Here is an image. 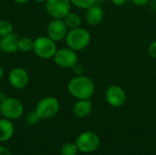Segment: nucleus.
Listing matches in <instances>:
<instances>
[{"instance_id":"cd10ccee","label":"nucleus","mask_w":156,"mask_h":155,"mask_svg":"<svg viewBox=\"0 0 156 155\" xmlns=\"http://www.w3.org/2000/svg\"><path fill=\"white\" fill-rule=\"evenodd\" d=\"M4 74H5L4 69H3V67L0 65V80H1V79H2V78L4 77Z\"/></svg>"},{"instance_id":"9d476101","label":"nucleus","mask_w":156,"mask_h":155,"mask_svg":"<svg viewBox=\"0 0 156 155\" xmlns=\"http://www.w3.org/2000/svg\"><path fill=\"white\" fill-rule=\"evenodd\" d=\"M8 81L12 88L16 90H23L29 83L28 72L22 67H16L8 73Z\"/></svg>"},{"instance_id":"4be33fe9","label":"nucleus","mask_w":156,"mask_h":155,"mask_svg":"<svg viewBox=\"0 0 156 155\" xmlns=\"http://www.w3.org/2000/svg\"><path fill=\"white\" fill-rule=\"evenodd\" d=\"M147 52L150 58H152L153 59H156V39L150 43Z\"/></svg>"},{"instance_id":"a211bd4d","label":"nucleus","mask_w":156,"mask_h":155,"mask_svg":"<svg viewBox=\"0 0 156 155\" xmlns=\"http://www.w3.org/2000/svg\"><path fill=\"white\" fill-rule=\"evenodd\" d=\"M79 149L75 143H66L60 148L61 155H77Z\"/></svg>"},{"instance_id":"412c9836","label":"nucleus","mask_w":156,"mask_h":155,"mask_svg":"<svg viewBox=\"0 0 156 155\" xmlns=\"http://www.w3.org/2000/svg\"><path fill=\"white\" fill-rule=\"evenodd\" d=\"M26 122L28 124V125H35L37 123H38V122L40 121V118L39 116L37 115V113L33 111H30L28 112L27 115H26Z\"/></svg>"},{"instance_id":"f03ea898","label":"nucleus","mask_w":156,"mask_h":155,"mask_svg":"<svg viewBox=\"0 0 156 155\" xmlns=\"http://www.w3.org/2000/svg\"><path fill=\"white\" fill-rule=\"evenodd\" d=\"M90 33L86 28L81 26L74 29H69L65 37L67 47L77 52L85 49L90 45Z\"/></svg>"},{"instance_id":"a878e982","label":"nucleus","mask_w":156,"mask_h":155,"mask_svg":"<svg viewBox=\"0 0 156 155\" xmlns=\"http://www.w3.org/2000/svg\"><path fill=\"white\" fill-rule=\"evenodd\" d=\"M6 97H7V96H6V94H5V92L0 91V102H1V101H3Z\"/></svg>"},{"instance_id":"1a4fd4ad","label":"nucleus","mask_w":156,"mask_h":155,"mask_svg":"<svg viewBox=\"0 0 156 155\" xmlns=\"http://www.w3.org/2000/svg\"><path fill=\"white\" fill-rule=\"evenodd\" d=\"M105 100L110 106L113 108H120L125 104L127 94L122 87L112 84L109 86L105 91Z\"/></svg>"},{"instance_id":"2eb2a0df","label":"nucleus","mask_w":156,"mask_h":155,"mask_svg":"<svg viewBox=\"0 0 156 155\" xmlns=\"http://www.w3.org/2000/svg\"><path fill=\"white\" fill-rule=\"evenodd\" d=\"M15 133V126L12 121L5 118L0 119V143L8 142Z\"/></svg>"},{"instance_id":"f8f14e48","label":"nucleus","mask_w":156,"mask_h":155,"mask_svg":"<svg viewBox=\"0 0 156 155\" xmlns=\"http://www.w3.org/2000/svg\"><path fill=\"white\" fill-rule=\"evenodd\" d=\"M104 18V11L97 3L85 9L84 19L89 26H96L100 25Z\"/></svg>"},{"instance_id":"6ab92c4d","label":"nucleus","mask_w":156,"mask_h":155,"mask_svg":"<svg viewBox=\"0 0 156 155\" xmlns=\"http://www.w3.org/2000/svg\"><path fill=\"white\" fill-rule=\"evenodd\" d=\"M13 30H14V26L11 23V21L6 19L0 20V37H3L5 36L13 33Z\"/></svg>"},{"instance_id":"5701e85b","label":"nucleus","mask_w":156,"mask_h":155,"mask_svg":"<svg viewBox=\"0 0 156 155\" xmlns=\"http://www.w3.org/2000/svg\"><path fill=\"white\" fill-rule=\"evenodd\" d=\"M0 155H12V153L5 146L0 145Z\"/></svg>"},{"instance_id":"7c9ffc66","label":"nucleus","mask_w":156,"mask_h":155,"mask_svg":"<svg viewBox=\"0 0 156 155\" xmlns=\"http://www.w3.org/2000/svg\"><path fill=\"white\" fill-rule=\"evenodd\" d=\"M155 10H156V9H155Z\"/></svg>"},{"instance_id":"6e6552de","label":"nucleus","mask_w":156,"mask_h":155,"mask_svg":"<svg viewBox=\"0 0 156 155\" xmlns=\"http://www.w3.org/2000/svg\"><path fill=\"white\" fill-rule=\"evenodd\" d=\"M45 8L50 17L63 19L71 11V3L69 0H47Z\"/></svg>"},{"instance_id":"393cba45","label":"nucleus","mask_w":156,"mask_h":155,"mask_svg":"<svg viewBox=\"0 0 156 155\" xmlns=\"http://www.w3.org/2000/svg\"><path fill=\"white\" fill-rule=\"evenodd\" d=\"M128 0H111V2L114 5H117V6H122L123 5H125L127 3Z\"/></svg>"},{"instance_id":"f257e3e1","label":"nucleus","mask_w":156,"mask_h":155,"mask_svg":"<svg viewBox=\"0 0 156 155\" xmlns=\"http://www.w3.org/2000/svg\"><path fill=\"white\" fill-rule=\"evenodd\" d=\"M69 93L77 100H90L95 92V83L88 76L76 75L68 82Z\"/></svg>"},{"instance_id":"c85d7f7f","label":"nucleus","mask_w":156,"mask_h":155,"mask_svg":"<svg viewBox=\"0 0 156 155\" xmlns=\"http://www.w3.org/2000/svg\"><path fill=\"white\" fill-rule=\"evenodd\" d=\"M33 1L36 3H38V4H42V3H45L47 0H33Z\"/></svg>"},{"instance_id":"aec40b11","label":"nucleus","mask_w":156,"mask_h":155,"mask_svg":"<svg viewBox=\"0 0 156 155\" xmlns=\"http://www.w3.org/2000/svg\"><path fill=\"white\" fill-rule=\"evenodd\" d=\"M69 1H70L71 5H73L79 8L87 9L88 7L96 4L98 0H69Z\"/></svg>"},{"instance_id":"7ed1b4c3","label":"nucleus","mask_w":156,"mask_h":155,"mask_svg":"<svg viewBox=\"0 0 156 155\" xmlns=\"http://www.w3.org/2000/svg\"><path fill=\"white\" fill-rule=\"evenodd\" d=\"M25 109L23 103L16 98L6 97L0 102V113L3 118L10 121H16L24 114Z\"/></svg>"},{"instance_id":"0eeeda50","label":"nucleus","mask_w":156,"mask_h":155,"mask_svg":"<svg viewBox=\"0 0 156 155\" xmlns=\"http://www.w3.org/2000/svg\"><path fill=\"white\" fill-rule=\"evenodd\" d=\"M53 60L58 67L69 69H74L78 65L79 57L77 51L67 47L58 48L53 57Z\"/></svg>"},{"instance_id":"4468645a","label":"nucleus","mask_w":156,"mask_h":155,"mask_svg":"<svg viewBox=\"0 0 156 155\" xmlns=\"http://www.w3.org/2000/svg\"><path fill=\"white\" fill-rule=\"evenodd\" d=\"M18 41L19 37L15 33L1 37V50L9 54L16 53L18 51Z\"/></svg>"},{"instance_id":"b1692460","label":"nucleus","mask_w":156,"mask_h":155,"mask_svg":"<svg viewBox=\"0 0 156 155\" xmlns=\"http://www.w3.org/2000/svg\"><path fill=\"white\" fill-rule=\"evenodd\" d=\"M133 2L138 6H144L149 3V0H133Z\"/></svg>"},{"instance_id":"bb28decb","label":"nucleus","mask_w":156,"mask_h":155,"mask_svg":"<svg viewBox=\"0 0 156 155\" xmlns=\"http://www.w3.org/2000/svg\"><path fill=\"white\" fill-rule=\"evenodd\" d=\"M15 3L16 4H19V5H23V4H26L28 0H13Z\"/></svg>"},{"instance_id":"423d86ee","label":"nucleus","mask_w":156,"mask_h":155,"mask_svg":"<svg viewBox=\"0 0 156 155\" xmlns=\"http://www.w3.org/2000/svg\"><path fill=\"white\" fill-rule=\"evenodd\" d=\"M99 135L91 131H86L78 135L76 138V145L79 152L83 153H90L98 149L100 146Z\"/></svg>"},{"instance_id":"ddd939ff","label":"nucleus","mask_w":156,"mask_h":155,"mask_svg":"<svg viewBox=\"0 0 156 155\" xmlns=\"http://www.w3.org/2000/svg\"><path fill=\"white\" fill-rule=\"evenodd\" d=\"M92 102L90 100H78L72 107V112L74 116L80 119L88 117L92 111Z\"/></svg>"},{"instance_id":"f3484780","label":"nucleus","mask_w":156,"mask_h":155,"mask_svg":"<svg viewBox=\"0 0 156 155\" xmlns=\"http://www.w3.org/2000/svg\"><path fill=\"white\" fill-rule=\"evenodd\" d=\"M34 48V40L27 37H19L18 41V50L22 52L33 51Z\"/></svg>"},{"instance_id":"9b49d317","label":"nucleus","mask_w":156,"mask_h":155,"mask_svg":"<svg viewBox=\"0 0 156 155\" xmlns=\"http://www.w3.org/2000/svg\"><path fill=\"white\" fill-rule=\"evenodd\" d=\"M69 28L67 27L63 19L52 18L47 26V36L55 42L65 40Z\"/></svg>"},{"instance_id":"39448f33","label":"nucleus","mask_w":156,"mask_h":155,"mask_svg":"<svg viewBox=\"0 0 156 155\" xmlns=\"http://www.w3.org/2000/svg\"><path fill=\"white\" fill-rule=\"evenodd\" d=\"M56 43L48 36H40L34 40L33 52L42 59L53 58L58 50Z\"/></svg>"},{"instance_id":"c756f323","label":"nucleus","mask_w":156,"mask_h":155,"mask_svg":"<svg viewBox=\"0 0 156 155\" xmlns=\"http://www.w3.org/2000/svg\"><path fill=\"white\" fill-rule=\"evenodd\" d=\"M0 50H1V37H0Z\"/></svg>"},{"instance_id":"20e7f679","label":"nucleus","mask_w":156,"mask_h":155,"mask_svg":"<svg viewBox=\"0 0 156 155\" xmlns=\"http://www.w3.org/2000/svg\"><path fill=\"white\" fill-rule=\"evenodd\" d=\"M59 109L60 104L58 99L52 96H47L37 103L35 111L40 120H50L58 113Z\"/></svg>"},{"instance_id":"dca6fc26","label":"nucleus","mask_w":156,"mask_h":155,"mask_svg":"<svg viewBox=\"0 0 156 155\" xmlns=\"http://www.w3.org/2000/svg\"><path fill=\"white\" fill-rule=\"evenodd\" d=\"M63 21L65 22L67 27L69 29H74V28H78L81 26V23H82V19L80 17V16L75 12L70 11L64 18Z\"/></svg>"}]
</instances>
